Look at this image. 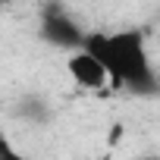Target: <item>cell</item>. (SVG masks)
Wrapping results in <instances>:
<instances>
[{
  "label": "cell",
  "instance_id": "obj_1",
  "mask_svg": "<svg viewBox=\"0 0 160 160\" xmlns=\"http://www.w3.org/2000/svg\"><path fill=\"white\" fill-rule=\"evenodd\" d=\"M107 72L110 88H122L141 98L157 94V69L138 28L122 32H88L82 44Z\"/></svg>",
  "mask_w": 160,
  "mask_h": 160
},
{
  "label": "cell",
  "instance_id": "obj_2",
  "mask_svg": "<svg viewBox=\"0 0 160 160\" xmlns=\"http://www.w3.org/2000/svg\"><path fill=\"white\" fill-rule=\"evenodd\" d=\"M38 35L47 44L60 47V50H78L85 44V35L88 32L82 28V22H78L63 3L50 0V3H44L41 13H38Z\"/></svg>",
  "mask_w": 160,
  "mask_h": 160
},
{
  "label": "cell",
  "instance_id": "obj_3",
  "mask_svg": "<svg viewBox=\"0 0 160 160\" xmlns=\"http://www.w3.org/2000/svg\"><path fill=\"white\" fill-rule=\"evenodd\" d=\"M66 72H69L72 82H75L78 88H85V91H104V88H110V78H107L104 66H101L85 47H78V50L69 53Z\"/></svg>",
  "mask_w": 160,
  "mask_h": 160
},
{
  "label": "cell",
  "instance_id": "obj_4",
  "mask_svg": "<svg viewBox=\"0 0 160 160\" xmlns=\"http://www.w3.org/2000/svg\"><path fill=\"white\" fill-rule=\"evenodd\" d=\"M16 116H19V119H25V122L41 126V122H47V119H50V107L44 104V98H38V94H25V98L16 104Z\"/></svg>",
  "mask_w": 160,
  "mask_h": 160
},
{
  "label": "cell",
  "instance_id": "obj_5",
  "mask_svg": "<svg viewBox=\"0 0 160 160\" xmlns=\"http://www.w3.org/2000/svg\"><path fill=\"white\" fill-rule=\"evenodd\" d=\"M0 160H28V157H25V154H22V151L7 138L3 129H0Z\"/></svg>",
  "mask_w": 160,
  "mask_h": 160
},
{
  "label": "cell",
  "instance_id": "obj_6",
  "mask_svg": "<svg viewBox=\"0 0 160 160\" xmlns=\"http://www.w3.org/2000/svg\"><path fill=\"white\" fill-rule=\"evenodd\" d=\"M13 3H19V0H0V10H3V7H13Z\"/></svg>",
  "mask_w": 160,
  "mask_h": 160
},
{
  "label": "cell",
  "instance_id": "obj_7",
  "mask_svg": "<svg viewBox=\"0 0 160 160\" xmlns=\"http://www.w3.org/2000/svg\"><path fill=\"white\" fill-rule=\"evenodd\" d=\"M135 160H157L154 154H141V157H135Z\"/></svg>",
  "mask_w": 160,
  "mask_h": 160
}]
</instances>
